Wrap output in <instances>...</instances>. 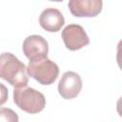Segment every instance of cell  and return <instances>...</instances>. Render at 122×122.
Masks as SVG:
<instances>
[{
  "label": "cell",
  "instance_id": "1",
  "mask_svg": "<svg viewBox=\"0 0 122 122\" xmlns=\"http://www.w3.org/2000/svg\"><path fill=\"white\" fill-rule=\"evenodd\" d=\"M0 78L13 87L27 86L29 82L27 67L14 54L3 52L0 54Z\"/></svg>",
  "mask_w": 122,
  "mask_h": 122
},
{
  "label": "cell",
  "instance_id": "2",
  "mask_svg": "<svg viewBox=\"0 0 122 122\" xmlns=\"http://www.w3.org/2000/svg\"><path fill=\"white\" fill-rule=\"evenodd\" d=\"M13 101L16 106L28 112L38 113L46 106V98L43 93L30 87H14Z\"/></svg>",
  "mask_w": 122,
  "mask_h": 122
},
{
  "label": "cell",
  "instance_id": "3",
  "mask_svg": "<svg viewBox=\"0 0 122 122\" xmlns=\"http://www.w3.org/2000/svg\"><path fill=\"white\" fill-rule=\"evenodd\" d=\"M27 73L42 85H51L57 79L59 68L56 63L47 57L43 60L30 62L27 67Z\"/></svg>",
  "mask_w": 122,
  "mask_h": 122
},
{
  "label": "cell",
  "instance_id": "4",
  "mask_svg": "<svg viewBox=\"0 0 122 122\" xmlns=\"http://www.w3.org/2000/svg\"><path fill=\"white\" fill-rule=\"evenodd\" d=\"M23 52L30 62L43 60L48 57L49 45L47 40L37 34L28 36L23 42Z\"/></svg>",
  "mask_w": 122,
  "mask_h": 122
},
{
  "label": "cell",
  "instance_id": "5",
  "mask_svg": "<svg viewBox=\"0 0 122 122\" xmlns=\"http://www.w3.org/2000/svg\"><path fill=\"white\" fill-rule=\"evenodd\" d=\"M62 39L67 49L70 51H77L90 43L84 28L77 24H70L62 30Z\"/></svg>",
  "mask_w": 122,
  "mask_h": 122
},
{
  "label": "cell",
  "instance_id": "6",
  "mask_svg": "<svg viewBox=\"0 0 122 122\" xmlns=\"http://www.w3.org/2000/svg\"><path fill=\"white\" fill-rule=\"evenodd\" d=\"M58 92L64 99L75 98L82 89V79L74 71H66L62 74L58 83Z\"/></svg>",
  "mask_w": 122,
  "mask_h": 122
},
{
  "label": "cell",
  "instance_id": "7",
  "mask_svg": "<svg viewBox=\"0 0 122 122\" xmlns=\"http://www.w3.org/2000/svg\"><path fill=\"white\" fill-rule=\"evenodd\" d=\"M71 13L75 17H95L103 7L102 0H69Z\"/></svg>",
  "mask_w": 122,
  "mask_h": 122
},
{
  "label": "cell",
  "instance_id": "8",
  "mask_svg": "<svg viewBox=\"0 0 122 122\" xmlns=\"http://www.w3.org/2000/svg\"><path fill=\"white\" fill-rule=\"evenodd\" d=\"M40 26L49 32H57L65 24V18L62 12L53 8L44 10L39 16Z\"/></svg>",
  "mask_w": 122,
  "mask_h": 122
},
{
  "label": "cell",
  "instance_id": "9",
  "mask_svg": "<svg viewBox=\"0 0 122 122\" xmlns=\"http://www.w3.org/2000/svg\"><path fill=\"white\" fill-rule=\"evenodd\" d=\"M19 117L17 113L8 108H0V122H18Z\"/></svg>",
  "mask_w": 122,
  "mask_h": 122
},
{
  "label": "cell",
  "instance_id": "10",
  "mask_svg": "<svg viewBox=\"0 0 122 122\" xmlns=\"http://www.w3.org/2000/svg\"><path fill=\"white\" fill-rule=\"evenodd\" d=\"M8 96H9V92L7 87L4 84L0 83V106H2L7 102Z\"/></svg>",
  "mask_w": 122,
  "mask_h": 122
},
{
  "label": "cell",
  "instance_id": "11",
  "mask_svg": "<svg viewBox=\"0 0 122 122\" xmlns=\"http://www.w3.org/2000/svg\"><path fill=\"white\" fill-rule=\"evenodd\" d=\"M50 1H53V2H62L63 0H50Z\"/></svg>",
  "mask_w": 122,
  "mask_h": 122
}]
</instances>
